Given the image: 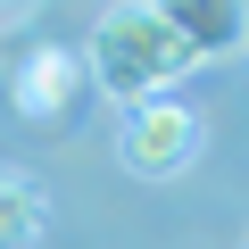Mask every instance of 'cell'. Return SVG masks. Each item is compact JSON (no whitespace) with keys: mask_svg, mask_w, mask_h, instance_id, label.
Segmentation results:
<instances>
[{"mask_svg":"<svg viewBox=\"0 0 249 249\" xmlns=\"http://www.w3.org/2000/svg\"><path fill=\"white\" fill-rule=\"evenodd\" d=\"M83 67H91V83L116 108H142V100H175V83L199 58L166 34V17L150 9V0H116V9L91 25V42H83Z\"/></svg>","mask_w":249,"mask_h":249,"instance_id":"1","label":"cell"},{"mask_svg":"<svg viewBox=\"0 0 249 249\" xmlns=\"http://www.w3.org/2000/svg\"><path fill=\"white\" fill-rule=\"evenodd\" d=\"M17 17H34V0H0V34H9Z\"/></svg>","mask_w":249,"mask_h":249,"instance_id":"6","label":"cell"},{"mask_svg":"<svg viewBox=\"0 0 249 249\" xmlns=\"http://www.w3.org/2000/svg\"><path fill=\"white\" fill-rule=\"evenodd\" d=\"M75 91H83V58L58 50V42H34V50L9 67V108H17L25 124H58V116L75 108Z\"/></svg>","mask_w":249,"mask_h":249,"instance_id":"3","label":"cell"},{"mask_svg":"<svg viewBox=\"0 0 249 249\" xmlns=\"http://www.w3.org/2000/svg\"><path fill=\"white\" fill-rule=\"evenodd\" d=\"M42 224H50L42 183H34V175H17V166H0V249H34V241H42Z\"/></svg>","mask_w":249,"mask_h":249,"instance_id":"5","label":"cell"},{"mask_svg":"<svg viewBox=\"0 0 249 249\" xmlns=\"http://www.w3.org/2000/svg\"><path fill=\"white\" fill-rule=\"evenodd\" d=\"M116 158H124V175H150V183L183 175L199 158V108L191 100H142V108H124Z\"/></svg>","mask_w":249,"mask_h":249,"instance_id":"2","label":"cell"},{"mask_svg":"<svg viewBox=\"0 0 249 249\" xmlns=\"http://www.w3.org/2000/svg\"><path fill=\"white\" fill-rule=\"evenodd\" d=\"M150 9L166 17V34H175L199 67L249 50V0H150Z\"/></svg>","mask_w":249,"mask_h":249,"instance_id":"4","label":"cell"}]
</instances>
